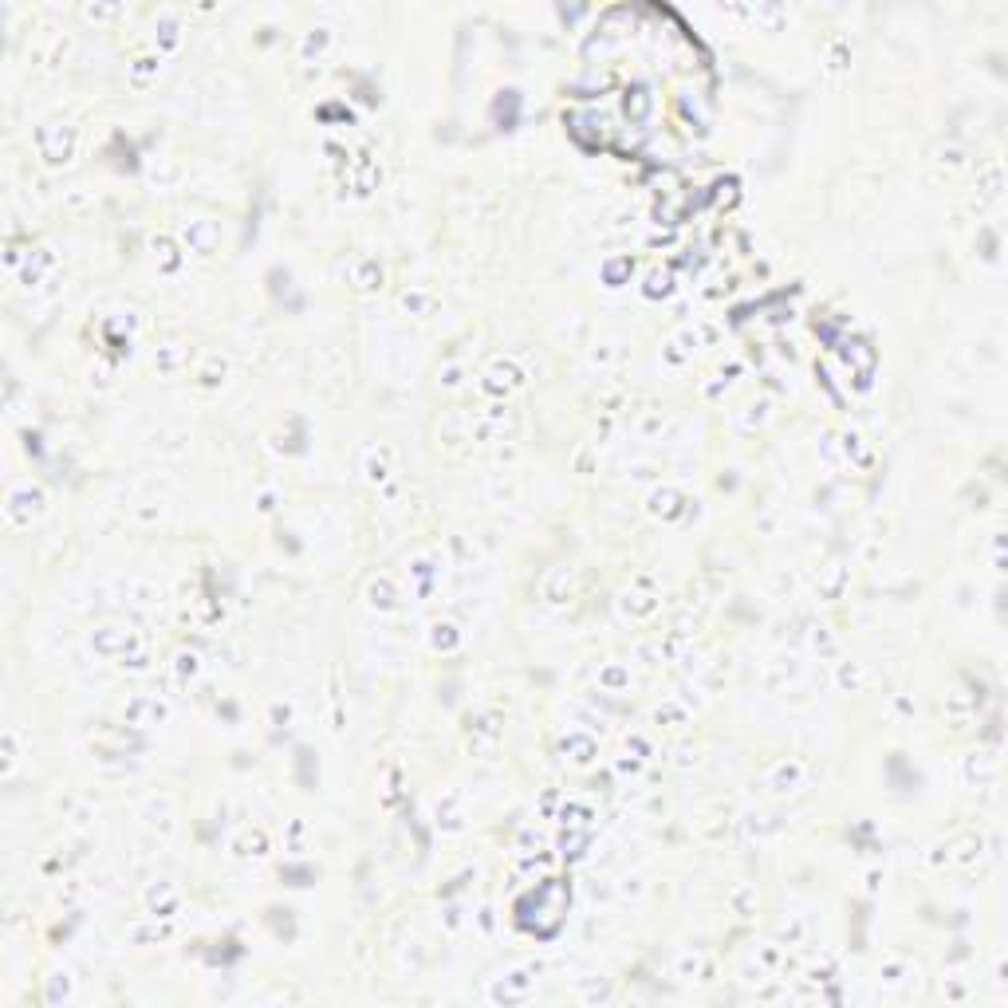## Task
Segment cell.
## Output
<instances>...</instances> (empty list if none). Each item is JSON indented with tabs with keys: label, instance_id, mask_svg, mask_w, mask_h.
I'll return each mask as SVG.
<instances>
[{
	"label": "cell",
	"instance_id": "6da1fadb",
	"mask_svg": "<svg viewBox=\"0 0 1008 1008\" xmlns=\"http://www.w3.org/2000/svg\"><path fill=\"white\" fill-rule=\"evenodd\" d=\"M71 146H76V134H71V126H48V130H40V154H44V162H52V166L68 162V158H71Z\"/></svg>",
	"mask_w": 1008,
	"mask_h": 1008
},
{
	"label": "cell",
	"instance_id": "7a4b0ae2",
	"mask_svg": "<svg viewBox=\"0 0 1008 1008\" xmlns=\"http://www.w3.org/2000/svg\"><path fill=\"white\" fill-rule=\"evenodd\" d=\"M40 508V492H32V484L28 489H16L12 497H8V520L12 524H28V512Z\"/></svg>",
	"mask_w": 1008,
	"mask_h": 1008
}]
</instances>
